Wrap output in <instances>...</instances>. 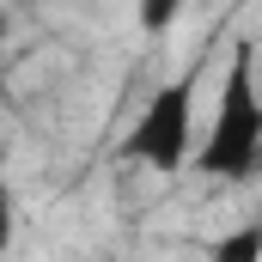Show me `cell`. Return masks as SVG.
I'll use <instances>...</instances> for the list:
<instances>
[{"mask_svg": "<svg viewBox=\"0 0 262 262\" xmlns=\"http://www.w3.org/2000/svg\"><path fill=\"white\" fill-rule=\"evenodd\" d=\"M256 165H262V79H256V43L238 37L232 55H226L213 128L195 146V171L220 177V183H244Z\"/></svg>", "mask_w": 262, "mask_h": 262, "instance_id": "obj_1", "label": "cell"}, {"mask_svg": "<svg viewBox=\"0 0 262 262\" xmlns=\"http://www.w3.org/2000/svg\"><path fill=\"white\" fill-rule=\"evenodd\" d=\"M189 140H195V67L146 98V110L122 134V165H146L159 177H177L189 165Z\"/></svg>", "mask_w": 262, "mask_h": 262, "instance_id": "obj_2", "label": "cell"}, {"mask_svg": "<svg viewBox=\"0 0 262 262\" xmlns=\"http://www.w3.org/2000/svg\"><path fill=\"white\" fill-rule=\"evenodd\" d=\"M207 262H262V220H244V226H232L213 250H207Z\"/></svg>", "mask_w": 262, "mask_h": 262, "instance_id": "obj_3", "label": "cell"}, {"mask_svg": "<svg viewBox=\"0 0 262 262\" xmlns=\"http://www.w3.org/2000/svg\"><path fill=\"white\" fill-rule=\"evenodd\" d=\"M177 6H183V0H140V25H146V31H165V25L177 18Z\"/></svg>", "mask_w": 262, "mask_h": 262, "instance_id": "obj_4", "label": "cell"}]
</instances>
